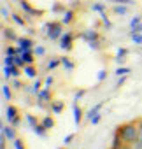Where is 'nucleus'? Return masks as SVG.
Listing matches in <instances>:
<instances>
[{"label": "nucleus", "instance_id": "nucleus-19", "mask_svg": "<svg viewBox=\"0 0 142 149\" xmlns=\"http://www.w3.org/2000/svg\"><path fill=\"white\" fill-rule=\"evenodd\" d=\"M23 70H25V74H26L28 77H32V79H35V77H37V68H35L33 65H26Z\"/></svg>", "mask_w": 142, "mask_h": 149}, {"label": "nucleus", "instance_id": "nucleus-22", "mask_svg": "<svg viewBox=\"0 0 142 149\" xmlns=\"http://www.w3.org/2000/svg\"><path fill=\"white\" fill-rule=\"evenodd\" d=\"M2 95H4V98H6L7 102L13 100V91H11L9 84H2Z\"/></svg>", "mask_w": 142, "mask_h": 149}, {"label": "nucleus", "instance_id": "nucleus-41", "mask_svg": "<svg viewBox=\"0 0 142 149\" xmlns=\"http://www.w3.org/2000/svg\"><path fill=\"white\" fill-rule=\"evenodd\" d=\"M105 77H107V70H100V72H98V81L102 83Z\"/></svg>", "mask_w": 142, "mask_h": 149}, {"label": "nucleus", "instance_id": "nucleus-45", "mask_svg": "<svg viewBox=\"0 0 142 149\" xmlns=\"http://www.w3.org/2000/svg\"><path fill=\"white\" fill-rule=\"evenodd\" d=\"M9 14H13V13H9V11H7V7H6V6H2V16H4V18H7Z\"/></svg>", "mask_w": 142, "mask_h": 149}, {"label": "nucleus", "instance_id": "nucleus-43", "mask_svg": "<svg viewBox=\"0 0 142 149\" xmlns=\"http://www.w3.org/2000/svg\"><path fill=\"white\" fill-rule=\"evenodd\" d=\"M93 11H98V13H104V6H102V4H93Z\"/></svg>", "mask_w": 142, "mask_h": 149}, {"label": "nucleus", "instance_id": "nucleus-50", "mask_svg": "<svg viewBox=\"0 0 142 149\" xmlns=\"http://www.w3.org/2000/svg\"><path fill=\"white\" fill-rule=\"evenodd\" d=\"M60 149H67V147H60Z\"/></svg>", "mask_w": 142, "mask_h": 149}, {"label": "nucleus", "instance_id": "nucleus-47", "mask_svg": "<svg viewBox=\"0 0 142 149\" xmlns=\"http://www.w3.org/2000/svg\"><path fill=\"white\" fill-rule=\"evenodd\" d=\"M130 146H126V144H123V146H111L109 149H128Z\"/></svg>", "mask_w": 142, "mask_h": 149}, {"label": "nucleus", "instance_id": "nucleus-37", "mask_svg": "<svg viewBox=\"0 0 142 149\" xmlns=\"http://www.w3.org/2000/svg\"><path fill=\"white\" fill-rule=\"evenodd\" d=\"M53 83H54V79L49 76V77H46V81H44V86H46V88H51V86H53Z\"/></svg>", "mask_w": 142, "mask_h": 149}, {"label": "nucleus", "instance_id": "nucleus-4", "mask_svg": "<svg viewBox=\"0 0 142 149\" xmlns=\"http://www.w3.org/2000/svg\"><path fill=\"white\" fill-rule=\"evenodd\" d=\"M18 4L23 11V14H28V16H33V18H40L44 14V9H35L28 0H18Z\"/></svg>", "mask_w": 142, "mask_h": 149}, {"label": "nucleus", "instance_id": "nucleus-36", "mask_svg": "<svg viewBox=\"0 0 142 149\" xmlns=\"http://www.w3.org/2000/svg\"><path fill=\"white\" fill-rule=\"evenodd\" d=\"M74 137H76L74 133H70V135H67V137H65V140H63V142H65V146H68V144H72V140H74Z\"/></svg>", "mask_w": 142, "mask_h": 149}, {"label": "nucleus", "instance_id": "nucleus-15", "mask_svg": "<svg viewBox=\"0 0 142 149\" xmlns=\"http://www.w3.org/2000/svg\"><path fill=\"white\" fill-rule=\"evenodd\" d=\"M81 121H83V109H81L77 104H74V123L79 126Z\"/></svg>", "mask_w": 142, "mask_h": 149}, {"label": "nucleus", "instance_id": "nucleus-46", "mask_svg": "<svg viewBox=\"0 0 142 149\" xmlns=\"http://www.w3.org/2000/svg\"><path fill=\"white\" fill-rule=\"evenodd\" d=\"M13 88H16V90H21V83H19L18 79H14V81H13Z\"/></svg>", "mask_w": 142, "mask_h": 149}, {"label": "nucleus", "instance_id": "nucleus-10", "mask_svg": "<svg viewBox=\"0 0 142 149\" xmlns=\"http://www.w3.org/2000/svg\"><path fill=\"white\" fill-rule=\"evenodd\" d=\"M49 109H51V112H54V114H61L63 109H65V102H63V100H53V102L49 104Z\"/></svg>", "mask_w": 142, "mask_h": 149}, {"label": "nucleus", "instance_id": "nucleus-8", "mask_svg": "<svg viewBox=\"0 0 142 149\" xmlns=\"http://www.w3.org/2000/svg\"><path fill=\"white\" fill-rule=\"evenodd\" d=\"M19 74H21V70L16 65H6L4 67V76L6 77H19Z\"/></svg>", "mask_w": 142, "mask_h": 149}, {"label": "nucleus", "instance_id": "nucleus-12", "mask_svg": "<svg viewBox=\"0 0 142 149\" xmlns=\"http://www.w3.org/2000/svg\"><path fill=\"white\" fill-rule=\"evenodd\" d=\"M16 126H13L11 123H9V126H2V133L7 137V140H16L18 137H16V130H14Z\"/></svg>", "mask_w": 142, "mask_h": 149}, {"label": "nucleus", "instance_id": "nucleus-31", "mask_svg": "<svg viewBox=\"0 0 142 149\" xmlns=\"http://www.w3.org/2000/svg\"><path fill=\"white\" fill-rule=\"evenodd\" d=\"M33 53H35V56H44L46 54V47L44 46H35L33 47Z\"/></svg>", "mask_w": 142, "mask_h": 149}, {"label": "nucleus", "instance_id": "nucleus-35", "mask_svg": "<svg viewBox=\"0 0 142 149\" xmlns=\"http://www.w3.org/2000/svg\"><path fill=\"white\" fill-rule=\"evenodd\" d=\"M140 23H142V18H140V16H135V18L130 21V28H135V26L140 25Z\"/></svg>", "mask_w": 142, "mask_h": 149}, {"label": "nucleus", "instance_id": "nucleus-27", "mask_svg": "<svg viewBox=\"0 0 142 149\" xmlns=\"http://www.w3.org/2000/svg\"><path fill=\"white\" fill-rule=\"evenodd\" d=\"M14 142V149H26V144H25V140L23 139H16V140H13Z\"/></svg>", "mask_w": 142, "mask_h": 149}, {"label": "nucleus", "instance_id": "nucleus-48", "mask_svg": "<svg viewBox=\"0 0 142 149\" xmlns=\"http://www.w3.org/2000/svg\"><path fill=\"white\" fill-rule=\"evenodd\" d=\"M130 149H142V144H140V142H135V144L130 146Z\"/></svg>", "mask_w": 142, "mask_h": 149}, {"label": "nucleus", "instance_id": "nucleus-49", "mask_svg": "<svg viewBox=\"0 0 142 149\" xmlns=\"http://www.w3.org/2000/svg\"><path fill=\"white\" fill-rule=\"evenodd\" d=\"M77 6H81V2H77V0H76V2H74V4H72V9H76V7H77Z\"/></svg>", "mask_w": 142, "mask_h": 149}, {"label": "nucleus", "instance_id": "nucleus-6", "mask_svg": "<svg viewBox=\"0 0 142 149\" xmlns=\"http://www.w3.org/2000/svg\"><path fill=\"white\" fill-rule=\"evenodd\" d=\"M74 39H76V35L72 33V32H65L63 35H61V42H60V47L63 49V51H72L74 49Z\"/></svg>", "mask_w": 142, "mask_h": 149}, {"label": "nucleus", "instance_id": "nucleus-38", "mask_svg": "<svg viewBox=\"0 0 142 149\" xmlns=\"http://www.w3.org/2000/svg\"><path fill=\"white\" fill-rule=\"evenodd\" d=\"M53 11H56V13H60V11H61V13H65L67 9H65L63 6H60V4H54V6H53Z\"/></svg>", "mask_w": 142, "mask_h": 149}, {"label": "nucleus", "instance_id": "nucleus-2", "mask_svg": "<svg viewBox=\"0 0 142 149\" xmlns=\"http://www.w3.org/2000/svg\"><path fill=\"white\" fill-rule=\"evenodd\" d=\"M81 37L90 44V47H93V49H102V37H100V33L98 32H95V30H86V32H83L81 33Z\"/></svg>", "mask_w": 142, "mask_h": 149}, {"label": "nucleus", "instance_id": "nucleus-33", "mask_svg": "<svg viewBox=\"0 0 142 149\" xmlns=\"http://www.w3.org/2000/svg\"><path fill=\"white\" fill-rule=\"evenodd\" d=\"M132 40L137 46H142V33H132Z\"/></svg>", "mask_w": 142, "mask_h": 149}, {"label": "nucleus", "instance_id": "nucleus-24", "mask_svg": "<svg viewBox=\"0 0 142 149\" xmlns=\"http://www.w3.org/2000/svg\"><path fill=\"white\" fill-rule=\"evenodd\" d=\"M11 18H13V21H14L16 25H19V26H25V25H26V21H25L18 13H13V14H11Z\"/></svg>", "mask_w": 142, "mask_h": 149}, {"label": "nucleus", "instance_id": "nucleus-40", "mask_svg": "<svg viewBox=\"0 0 142 149\" xmlns=\"http://www.w3.org/2000/svg\"><path fill=\"white\" fill-rule=\"evenodd\" d=\"M40 86H42V83H40V81H39V79H37V81H35V83H33V90H35V93H39V91H40V90H42V88H40Z\"/></svg>", "mask_w": 142, "mask_h": 149}, {"label": "nucleus", "instance_id": "nucleus-30", "mask_svg": "<svg viewBox=\"0 0 142 149\" xmlns=\"http://www.w3.org/2000/svg\"><path fill=\"white\" fill-rule=\"evenodd\" d=\"M111 2H114L116 6H133L135 4L133 0H111Z\"/></svg>", "mask_w": 142, "mask_h": 149}, {"label": "nucleus", "instance_id": "nucleus-23", "mask_svg": "<svg viewBox=\"0 0 142 149\" xmlns=\"http://www.w3.org/2000/svg\"><path fill=\"white\" fill-rule=\"evenodd\" d=\"M118 16H125V14H128V6H114V9H112Z\"/></svg>", "mask_w": 142, "mask_h": 149}, {"label": "nucleus", "instance_id": "nucleus-28", "mask_svg": "<svg viewBox=\"0 0 142 149\" xmlns=\"http://www.w3.org/2000/svg\"><path fill=\"white\" fill-rule=\"evenodd\" d=\"M26 121H28V125H30L32 128H33V126H37V125L40 123V121H37V119H35V116H33V114H26Z\"/></svg>", "mask_w": 142, "mask_h": 149}, {"label": "nucleus", "instance_id": "nucleus-20", "mask_svg": "<svg viewBox=\"0 0 142 149\" xmlns=\"http://www.w3.org/2000/svg\"><path fill=\"white\" fill-rule=\"evenodd\" d=\"M126 54H128V49H126V47H121V49L118 51V56H116V61H118V63H123V61L126 60Z\"/></svg>", "mask_w": 142, "mask_h": 149}, {"label": "nucleus", "instance_id": "nucleus-9", "mask_svg": "<svg viewBox=\"0 0 142 149\" xmlns=\"http://www.w3.org/2000/svg\"><path fill=\"white\" fill-rule=\"evenodd\" d=\"M18 47H21L23 51H28L33 47V40L30 37H19L18 39Z\"/></svg>", "mask_w": 142, "mask_h": 149}, {"label": "nucleus", "instance_id": "nucleus-39", "mask_svg": "<svg viewBox=\"0 0 142 149\" xmlns=\"http://www.w3.org/2000/svg\"><path fill=\"white\" fill-rule=\"evenodd\" d=\"M4 63L6 65H14V56H6L4 58Z\"/></svg>", "mask_w": 142, "mask_h": 149}, {"label": "nucleus", "instance_id": "nucleus-17", "mask_svg": "<svg viewBox=\"0 0 142 149\" xmlns=\"http://www.w3.org/2000/svg\"><path fill=\"white\" fill-rule=\"evenodd\" d=\"M61 65H63L68 72H72V70L76 68V63H74L72 60H70V58H67V56H63V58H61Z\"/></svg>", "mask_w": 142, "mask_h": 149}, {"label": "nucleus", "instance_id": "nucleus-34", "mask_svg": "<svg viewBox=\"0 0 142 149\" xmlns=\"http://www.w3.org/2000/svg\"><path fill=\"white\" fill-rule=\"evenodd\" d=\"M137 125H139V137H137V142L142 144V118H137Z\"/></svg>", "mask_w": 142, "mask_h": 149}, {"label": "nucleus", "instance_id": "nucleus-26", "mask_svg": "<svg viewBox=\"0 0 142 149\" xmlns=\"http://www.w3.org/2000/svg\"><path fill=\"white\" fill-rule=\"evenodd\" d=\"M100 18H102V21H104V26H105L107 30H111V28H112V23L109 21L107 14H105V13H100Z\"/></svg>", "mask_w": 142, "mask_h": 149}, {"label": "nucleus", "instance_id": "nucleus-5", "mask_svg": "<svg viewBox=\"0 0 142 149\" xmlns=\"http://www.w3.org/2000/svg\"><path fill=\"white\" fill-rule=\"evenodd\" d=\"M6 118L9 119V123H11L13 126H19V123H21V112H19V109H18L16 105H7V109H6Z\"/></svg>", "mask_w": 142, "mask_h": 149}, {"label": "nucleus", "instance_id": "nucleus-18", "mask_svg": "<svg viewBox=\"0 0 142 149\" xmlns=\"http://www.w3.org/2000/svg\"><path fill=\"white\" fill-rule=\"evenodd\" d=\"M104 104H105V100H104V102H98V104H97V105H93V107H91V109H90V112H88V118H90V119H91V118H93V116H97V114H98V111H100V109H102V107H104Z\"/></svg>", "mask_w": 142, "mask_h": 149}, {"label": "nucleus", "instance_id": "nucleus-29", "mask_svg": "<svg viewBox=\"0 0 142 149\" xmlns=\"http://www.w3.org/2000/svg\"><path fill=\"white\" fill-rule=\"evenodd\" d=\"M128 74H130V68H128V67H119V68L116 70V76H119V77H121V76H128Z\"/></svg>", "mask_w": 142, "mask_h": 149}, {"label": "nucleus", "instance_id": "nucleus-16", "mask_svg": "<svg viewBox=\"0 0 142 149\" xmlns=\"http://www.w3.org/2000/svg\"><path fill=\"white\" fill-rule=\"evenodd\" d=\"M23 58H25L26 65H33V61H35V53H33V49L23 51Z\"/></svg>", "mask_w": 142, "mask_h": 149}, {"label": "nucleus", "instance_id": "nucleus-14", "mask_svg": "<svg viewBox=\"0 0 142 149\" xmlns=\"http://www.w3.org/2000/svg\"><path fill=\"white\" fill-rule=\"evenodd\" d=\"M40 123H42V126H44L46 130H51V128H54V125H56V121H54L53 116H44V118L40 119Z\"/></svg>", "mask_w": 142, "mask_h": 149}, {"label": "nucleus", "instance_id": "nucleus-32", "mask_svg": "<svg viewBox=\"0 0 142 149\" xmlns=\"http://www.w3.org/2000/svg\"><path fill=\"white\" fill-rule=\"evenodd\" d=\"M84 95H86V90H77V91L74 93V104H77V100H81Z\"/></svg>", "mask_w": 142, "mask_h": 149}, {"label": "nucleus", "instance_id": "nucleus-13", "mask_svg": "<svg viewBox=\"0 0 142 149\" xmlns=\"http://www.w3.org/2000/svg\"><path fill=\"white\" fill-rule=\"evenodd\" d=\"M74 18H76V11H74V9H67V11L63 13L61 23H63V25H70V23L74 21Z\"/></svg>", "mask_w": 142, "mask_h": 149}, {"label": "nucleus", "instance_id": "nucleus-11", "mask_svg": "<svg viewBox=\"0 0 142 149\" xmlns=\"http://www.w3.org/2000/svg\"><path fill=\"white\" fill-rule=\"evenodd\" d=\"M2 33H4V37L9 40V42H18V35H16V32L13 30V28H9V26H4L2 28Z\"/></svg>", "mask_w": 142, "mask_h": 149}, {"label": "nucleus", "instance_id": "nucleus-21", "mask_svg": "<svg viewBox=\"0 0 142 149\" xmlns=\"http://www.w3.org/2000/svg\"><path fill=\"white\" fill-rule=\"evenodd\" d=\"M58 65H61V60H60V58H56V56H53V58L47 61V70H54Z\"/></svg>", "mask_w": 142, "mask_h": 149}, {"label": "nucleus", "instance_id": "nucleus-25", "mask_svg": "<svg viewBox=\"0 0 142 149\" xmlns=\"http://www.w3.org/2000/svg\"><path fill=\"white\" fill-rule=\"evenodd\" d=\"M32 130H33V132H35V133H37L39 137H46V133H47V130H46V128L42 126V123H39L37 126H33Z\"/></svg>", "mask_w": 142, "mask_h": 149}, {"label": "nucleus", "instance_id": "nucleus-44", "mask_svg": "<svg viewBox=\"0 0 142 149\" xmlns=\"http://www.w3.org/2000/svg\"><path fill=\"white\" fill-rule=\"evenodd\" d=\"M100 118H102V116H100V112H98V114H97V116H93V118H91V119H90V121H91V123H93V125H97V123H98V121H100Z\"/></svg>", "mask_w": 142, "mask_h": 149}, {"label": "nucleus", "instance_id": "nucleus-1", "mask_svg": "<svg viewBox=\"0 0 142 149\" xmlns=\"http://www.w3.org/2000/svg\"><path fill=\"white\" fill-rule=\"evenodd\" d=\"M121 140L126 144V146H132L137 142V137H139V125H137V119H132V121H126V123H121L118 125V128L114 130Z\"/></svg>", "mask_w": 142, "mask_h": 149}, {"label": "nucleus", "instance_id": "nucleus-51", "mask_svg": "<svg viewBox=\"0 0 142 149\" xmlns=\"http://www.w3.org/2000/svg\"><path fill=\"white\" fill-rule=\"evenodd\" d=\"M128 149H130V147H128Z\"/></svg>", "mask_w": 142, "mask_h": 149}, {"label": "nucleus", "instance_id": "nucleus-7", "mask_svg": "<svg viewBox=\"0 0 142 149\" xmlns=\"http://www.w3.org/2000/svg\"><path fill=\"white\" fill-rule=\"evenodd\" d=\"M37 98H39V105L40 107H44V102H53V93H51V90L49 88H44V90H40L39 93H37Z\"/></svg>", "mask_w": 142, "mask_h": 149}, {"label": "nucleus", "instance_id": "nucleus-3", "mask_svg": "<svg viewBox=\"0 0 142 149\" xmlns=\"http://www.w3.org/2000/svg\"><path fill=\"white\" fill-rule=\"evenodd\" d=\"M63 23L61 21H49L47 25H46V28H47V37L51 39V40H58V39H61V35H63Z\"/></svg>", "mask_w": 142, "mask_h": 149}, {"label": "nucleus", "instance_id": "nucleus-42", "mask_svg": "<svg viewBox=\"0 0 142 149\" xmlns=\"http://www.w3.org/2000/svg\"><path fill=\"white\" fill-rule=\"evenodd\" d=\"M125 81H126V76H121V77H119V81L116 83V90H118L119 86H123V84H125Z\"/></svg>", "mask_w": 142, "mask_h": 149}]
</instances>
